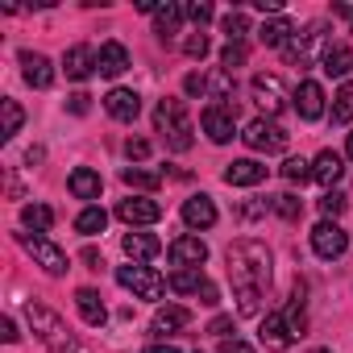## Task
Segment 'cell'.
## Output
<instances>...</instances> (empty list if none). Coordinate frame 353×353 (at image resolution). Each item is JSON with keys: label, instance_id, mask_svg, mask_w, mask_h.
I'll use <instances>...</instances> for the list:
<instances>
[{"label": "cell", "instance_id": "1", "mask_svg": "<svg viewBox=\"0 0 353 353\" xmlns=\"http://www.w3.org/2000/svg\"><path fill=\"white\" fill-rule=\"evenodd\" d=\"M229 279H233V291H237V312L258 316L262 295L270 287V250L254 237L233 241L229 245Z\"/></svg>", "mask_w": 353, "mask_h": 353}, {"label": "cell", "instance_id": "2", "mask_svg": "<svg viewBox=\"0 0 353 353\" xmlns=\"http://www.w3.org/2000/svg\"><path fill=\"white\" fill-rule=\"evenodd\" d=\"M26 320H30L34 336H38L46 349H54V353H67V349L75 345V336H71V328L63 324V316H59V312H50L46 303H26Z\"/></svg>", "mask_w": 353, "mask_h": 353}, {"label": "cell", "instance_id": "3", "mask_svg": "<svg viewBox=\"0 0 353 353\" xmlns=\"http://www.w3.org/2000/svg\"><path fill=\"white\" fill-rule=\"evenodd\" d=\"M324 34H328V26L324 21H312L303 34H295L287 46H283V54H287V63L291 67H312L316 63V54L324 59V50H328V42H324Z\"/></svg>", "mask_w": 353, "mask_h": 353}, {"label": "cell", "instance_id": "4", "mask_svg": "<svg viewBox=\"0 0 353 353\" xmlns=\"http://www.w3.org/2000/svg\"><path fill=\"white\" fill-rule=\"evenodd\" d=\"M241 137H245V145H250V150H258V154H279V150H287V141H291V133H287L279 121H270V117L250 121Z\"/></svg>", "mask_w": 353, "mask_h": 353}, {"label": "cell", "instance_id": "5", "mask_svg": "<svg viewBox=\"0 0 353 353\" xmlns=\"http://www.w3.org/2000/svg\"><path fill=\"white\" fill-rule=\"evenodd\" d=\"M117 283L125 287V291H133L137 299H162L166 295V279L158 274V270H150V266H121L117 270Z\"/></svg>", "mask_w": 353, "mask_h": 353}, {"label": "cell", "instance_id": "6", "mask_svg": "<svg viewBox=\"0 0 353 353\" xmlns=\"http://www.w3.org/2000/svg\"><path fill=\"white\" fill-rule=\"evenodd\" d=\"M21 245H26V254L46 270V274H67V254L50 241V237H42V233H21Z\"/></svg>", "mask_w": 353, "mask_h": 353}, {"label": "cell", "instance_id": "7", "mask_svg": "<svg viewBox=\"0 0 353 353\" xmlns=\"http://www.w3.org/2000/svg\"><path fill=\"white\" fill-rule=\"evenodd\" d=\"M250 96H254V104L266 112V117H279L283 108H287V83L279 79V75H254V83H250Z\"/></svg>", "mask_w": 353, "mask_h": 353}, {"label": "cell", "instance_id": "8", "mask_svg": "<svg viewBox=\"0 0 353 353\" xmlns=\"http://www.w3.org/2000/svg\"><path fill=\"white\" fill-rule=\"evenodd\" d=\"M200 125H204L208 141L225 145V141H233V133H237V108H233V104H208L204 117H200Z\"/></svg>", "mask_w": 353, "mask_h": 353}, {"label": "cell", "instance_id": "9", "mask_svg": "<svg viewBox=\"0 0 353 353\" xmlns=\"http://www.w3.org/2000/svg\"><path fill=\"white\" fill-rule=\"evenodd\" d=\"M312 250L332 262V258H341V254L349 250V233H345L336 221H320V225L312 229Z\"/></svg>", "mask_w": 353, "mask_h": 353}, {"label": "cell", "instance_id": "10", "mask_svg": "<svg viewBox=\"0 0 353 353\" xmlns=\"http://www.w3.org/2000/svg\"><path fill=\"white\" fill-rule=\"evenodd\" d=\"M258 341H262L266 349L283 353V349H291V345H295V332H291V324H287V316H283V312H266V316H262V324H258Z\"/></svg>", "mask_w": 353, "mask_h": 353}, {"label": "cell", "instance_id": "11", "mask_svg": "<svg viewBox=\"0 0 353 353\" xmlns=\"http://www.w3.org/2000/svg\"><path fill=\"white\" fill-rule=\"evenodd\" d=\"M166 254H170L174 270H200V266L208 262V245H204L200 237H174Z\"/></svg>", "mask_w": 353, "mask_h": 353}, {"label": "cell", "instance_id": "12", "mask_svg": "<svg viewBox=\"0 0 353 353\" xmlns=\"http://www.w3.org/2000/svg\"><path fill=\"white\" fill-rule=\"evenodd\" d=\"M117 216L125 225H158L162 221V204L150 200V196H129V200L117 204Z\"/></svg>", "mask_w": 353, "mask_h": 353}, {"label": "cell", "instance_id": "13", "mask_svg": "<svg viewBox=\"0 0 353 353\" xmlns=\"http://www.w3.org/2000/svg\"><path fill=\"white\" fill-rule=\"evenodd\" d=\"M225 183L229 188H258V183H266V162H258V158L229 162L225 166Z\"/></svg>", "mask_w": 353, "mask_h": 353}, {"label": "cell", "instance_id": "14", "mask_svg": "<svg viewBox=\"0 0 353 353\" xmlns=\"http://www.w3.org/2000/svg\"><path fill=\"white\" fill-rule=\"evenodd\" d=\"M154 125H158V133H166V141L174 137V133H183L192 121H188V108H183V100H162L158 104V112H154Z\"/></svg>", "mask_w": 353, "mask_h": 353}, {"label": "cell", "instance_id": "15", "mask_svg": "<svg viewBox=\"0 0 353 353\" xmlns=\"http://www.w3.org/2000/svg\"><path fill=\"white\" fill-rule=\"evenodd\" d=\"M291 100H295V112H299L303 121H320V117H324V88H320L316 79H303Z\"/></svg>", "mask_w": 353, "mask_h": 353}, {"label": "cell", "instance_id": "16", "mask_svg": "<svg viewBox=\"0 0 353 353\" xmlns=\"http://www.w3.org/2000/svg\"><path fill=\"white\" fill-rule=\"evenodd\" d=\"M21 75H26V83L38 88V92H46V88L54 83L50 59H46V54H34V50H21Z\"/></svg>", "mask_w": 353, "mask_h": 353}, {"label": "cell", "instance_id": "17", "mask_svg": "<svg viewBox=\"0 0 353 353\" xmlns=\"http://www.w3.org/2000/svg\"><path fill=\"white\" fill-rule=\"evenodd\" d=\"M341 174H345V158H341L336 150H320V154L312 158V179L324 183L328 192H332V183L341 179Z\"/></svg>", "mask_w": 353, "mask_h": 353}, {"label": "cell", "instance_id": "18", "mask_svg": "<svg viewBox=\"0 0 353 353\" xmlns=\"http://www.w3.org/2000/svg\"><path fill=\"white\" fill-rule=\"evenodd\" d=\"M63 71H67V79L83 83L88 75H96V50H92V46H71V50L63 54Z\"/></svg>", "mask_w": 353, "mask_h": 353}, {"label": "cell", "instance_id": "19", "mask_svg": "<svg viewBox=\"0 0 353 353\" xmlns=\"http://www.w3.org/2000/svg\"><path fill=\"white\" fill-rule=\"evenodd\" d=\"M104 108H108V117H117V121H137V112H141V96L129 92V88H112V92L104 96Z\"/></svg>", "mask_w": 353, "mask_h": 353}, {"label": "cell", "instance_id": "20", "mask_svg": "<svg viewBox=\"0 0 353 353\" xmlns=\"http://www.w3.org/2000/svg\"><path fill=\"white\" fill-rule=\"evenodd\" d=\"M183 225H188V229H212V225H216V204H212V196H192V200H183Z\"/></svg>", "mask_w": 353, "mask_h": 353}, {"label": "cell", "instance_id": "21", "mask_svg": "<svg viewBox=\"0 0 353 353\" xmlns=\"http://www.w3.org/2000/svg\"><path fill=\"white\" fill-rule=\"evenodd\" d=\"M96 71H100V75H108V79L125 75V71H129V50H125L121 42H104V46H100V54H96Z\"/></svg>", "mask_w": 353, "mask_h": 353}, {"label": "cell", "instance_id": "22", "mask_svg": "<svg viewBox=\"0 0 353 353\" xmlns=\"http://www.w3.org/2000/svg\"><path fill=\"white\" fill-rule=\"evenodd\" d=\"M67 188H71V196L75 200H100V174L92 170V166H75L71 170V179H67Z\"/></svg>", "mask_w": 353, "mask_h": 353}, {"label": "cell", "instance_id": "23", "mask_svg": "<svg viewBox=\"0 0 353 353\" xmlns=\"http://www.w3.org/2000/svg\"><path fill=\"white\" fill-rule=\"evenodd\" d=\"M291 38H295V21H291V17H270V21H262V30H258V42H262V46H274V50H283Z\"/></svg>", "mask_w": 353, "mask_h": 353}, {"label": "cell", "instance_id": "24", "mask_svg": "<svg viewBox=\"0 0 353 353\" xmlns=\"http://www.w3.org/2000/svg\"><path fill=\"white\" fill-rule=\"evenodd\" d=\"M75 303H79V316H83L92 328H100V324L108 320V307H104L100 291H92V287H79V291H75Z\"/></svg>", "mask_w": 353, "mask_h": 353}, {"label": "cell", "instance_id": "25", "mask_svg": "<svg viewBox=\"0 0 353 353\" xmlns=\"http://www.w3.org/2000/svg\"><path fill=\"white\" fill-rule=\"evenodd\" d=\"M320 71L324 75H332V79H345L349 71H353V46H328L324 50V59H320Z\"/></svg>", "mask_w": 353, "mask_h": 353}, {"label": "cell", "instance_id": "26", "mask_svg": "<svg viewBox=\"0 0 353 353\" xmlns=\"http://www.w3.org/2000/svg\"><path fill=\"white\" fill-rule=\"evenodd\" d=\"M125 254L133 258V262H150V258H158L162 254V241L158 237H150V233H125Z\"/></svg>", "mask_w": 353, "mask_h": 353}, {"label": "cell", "instance_id": "27", "mask_svg": "<svg viewBox=\"0 0 353 353\" xmlns=\"http://www.w3.org/2000/svg\"><path fill=\"white\" fill-rule=\"evenodd\" d=\"M188 324H192V312H188V307H158V316H154V328H150V332L166 336V332H179V328H188Z\"/></svg>", "mask_w": 353, "mask_h": 353}, {"label": "cell", "instance_id": "28", "mask_svg": "<svg viewBox=\"0 0 353 353\" xmlns=\"http://www.w3.org/2000/svg\"><path fill=\"white\" fill-rule=\"evenodd\" d=\"M179 21H183V5H162V9L154 13V34H158L162 42H170L174 34H179Z\"/></svg>", "mask_w": 353, "mask_h": 353}, {"label": "cell", "instance_id": "29", "mask_svg": "<svg viewBox=\"0 0 353 353\" xmlns=\"http://www.w3.org/2000/svg\"><path fill=\"white\" fill-rule=\"evenodd\" d=\"M121 179H125L129 188H137V192H158V188H162V174H158V170H145V166H125Z\"/></svg>", "mask_w": 353, "mask_h": 353}, {"label": "cell", "instance_id": "30", "mask_svg": "<svg viewBox=\"0 0 353 353\" xmlns=\"http://www.w3.org/2000/svg\"><path fill=\"white\" fill-rule=\"evenodd\" d=\"M204 83H208V96H212L216 104H229V100H233V75H229L225 67H216L212 75H204Z\"/></svg>", "mask_w": 353, "mask_h": 353}, {"label": "cell", "instance_id": "31", "mask_svg": "<svg viewBox=\"0 0 353 353\" xmlns=\"http://www.w3.org/2000/svg\"><path fill=\"white\" fill-rule=\"evenodd\" d=\"M21 225L34 229V233H46V229L54 225V208H46V204H26V208H21Z\"/></svg>", "mask_w": 353, "mask_h": 353}, {"label": "cell", "instance_id": "32", "mask_svg": "<svg viewBox=\"0 0 353 353\" xmlns=\"http://www.w3.org/2000/svg\"><path fill=\"white\" fill-rule=\"evenodd\" d=\"M104 225H108V212H104V208H96V204H92V208H83V212L75 216V229H79L83 237H96V233H104Z\"/></svg>", "mask_w": 353, "mask_h": 353}, {"label": "cell", "instance_id": "33", "mask_svg": "<svg viewBox=\"0 0 353 353\" xmlns=\"http://www.w3.org/2000/svg\"><path fill=\"white\" fill-rule=\"evenodd\" d=\"M353 121V83H341V92L332 96V125H349Z\"/></svg>", "mask_w": 353, "mask_h": 353}, {"label": "cell", "instance_id": "34", "mask_svg": "<svg viewBox=\"0 0 353 353\" xmlns=\"http://www.w3.org/2000/svg\"><path fill=\"white\" fill-rule=\"evenodd\" d=\"M0 112H5V129H0V137H5V141H13V137L21 133V121H26V112H21V104H17V100H0Z\"/></svg>", "mask_w": 353, "mask_h": 353}, {"label": "cell", "instance_id": "35", "mask_svg": "<svg viewBox=\"0 0 353 353\" xmlns=\"http://www.w3.org/2000/svg\"><path fill=\"white\" fill-rule=\"evenodd\" d=\"M204 283H208V279H204L200 270H174V274H170V291H179V295H200Z\"/></svg>", "mask_w": 353, "mask_h": 353}, {"label": "cell", "instance_id": "36", "mask_svg": "<svg viewBox=\"0 0 353 353\" xmlns=\"http://www.w3.org/2000/svg\"><path fill=\"white\" fill-rule=\"evenodd\" d=\"M274 212H279L283 221H299V216H303V200H299L295 192H283V196H274Z\"/></svg>", "mask_w": 353, "mask_h": 353}, {"label": "cell", "instance_id": "37", "mask_svg": "<svg viewBox=\"0 0 353 353\" xmlns=\"http://www.w3.org/2000/svg\"><path fill=\"white\" fill-rule=\"evenodd\" d=\"M283 179L287 183H307L312 179V162L307 158H287L283 162Z\"/></svg>", "mask_w": 353, "mask_h": 353}, {"label": "cell", "instance_id": "38", "mask_svg": "<svg viewBox=\"0 0 353 353\" xmlns=\"http://www.w3.org/2000/svg\"><path fill=\"white\" fill-rule=\"evenodd\" d=\"M245 59H250V50H245V42H229V46L221 50V67H225L229 75H233V71H237V67H241Z\"/></svg>", "mask_w": 353, "mask_h": 353}, {"label": "cell", "instance_id": "39", "mask_svg": "<svg viewBox=\"0 0 353 353\" xmlns=\"http://www.w3.org/2000/svg\"><path fill=\"white\" fill-rule=\"evenodd\" d=\"M221 30L229 34V42H241V38L250 34V17H245V13H229V17L221 21Z\"/></svg>", "mask_w": 353, "mask_h": 353}, {"label": "cell", "instance_id": "40", "mask_svg": "<svg viewBox=\"0 0 353 353\" xmlns=\"http://www.w3.org/2000/svg\"><path fill=\"white\" fill-rule=\"evenodd\" d=\"M208 50H212V46H208V34H204V30H196V34L183 38V54H188V59H204Z\"/></svg>", "mask_w": 353, "mask_h": 353}, {"label": "cell", "instance_id": "41", "mask_svg": "<svg viewBox=\"0 0 353 353\" xmlns=\"http://www.w3.org/2000/svg\"><path fill=\"white\" fill-rule=\"evenodd\" d=\"M183 17H188V21H196V26L204 30V26L212 21V5H208V0H196V5H183Z\"/></svg>", "mask_w": 353, "mask_h": 353}, {"label": "cell", "instance_id": "42", "mask_svg": "<svg viewBox=\"0 0 353 353\" xmlns=\"http://www.w3.org/2000/svg\"><path fill=\"white\" fill-rule=\"evenodd\" d=\"M320 212H324V221H336V216L345 212V196H341V192H324V200H320Z\"/></svg>", "mask_w": 353, "mask_h": 353}, {"label": "cell", "instance_id": "43", "mask_svg": "<svg viewBox=\"0 0 353 353\" xmlns=\"http://www.w3.org/2000/svg\"><path fill=\"white\" fill-rule=\"evenodd\" d=\"M266 208H274V200H245V204H237V216L258 221V216H266Z\"/></svg>", "mask_w": 353, "mask_h": 353}, {"label": "cell", "instance_id": "44", "mask_svg": "<svg viewBox=\"0 0 353 353\" xmlns=\"http://www.w3.org/2000/svg\"><path fill=\"white\" fill-rule=\"evenodd\" d=\"M125 154H129V162H133V158L141 162V158H150V141H145V137H129V141H125Z\"/></svg>", "mask_w": 353, "mask_h": 353}, {"label": "cell", "instance_id": "45", "mask_svg": "<svg viewBox=\"0 0 353 353\" xmlns=\"http://www.w3.org/2000/svg\"><path fill=\"white\" fill-rule=\"evenodd\" d=\"M208 332L221 336V341H229V332H233V316H216V320L208 324Z\"/></svg>", "mask_w": 353, "mask_h": 353}, {"label": "cell", "instance_id": "46", "mask_svg": "<svg viewBox=\"0 0 353 353\" xmlns=\"http://www.w3.org/2000/svg\"><path fill=\"white\" fill-rule=\"evenodd\" d=\"M183 92H188V96H208L204 75H188V79H183Z\"/></svg>", "mask_w": 353, "mask_h": 353}, {"label": "cell", "instance_id": "47", "mask_svg": "<svg viewBox=\"0 0 353 353\" xmlns=\"http://www.w3.org/2000/svg\"><path fill=\"white\" fill-rule=\"evenodd\" d=\"M67 108H71V112H75V117H83V112H88V108H92V96H88V92H75V96H71V100H67Z\"/></svg>", "mask_w": 353, "mask_h": 353}, {"label": "cell", "instance_id": "48", "mask_svg": "<svg viewBox=\"0 0 353 353\" xmlns=\"http://www.w3.org/2000/svg\"><path fill=\"white\" fill-rule=\"evenodd\" d=\"M170 150H179V154H183V150H192V125H188L183 133H174V137H170Z\"/></svg>", "mask_w": 353, "mask_h": 353}, {"label": "cell", "instance_id": "49", "mask_svg": "<svg viewBox=\"0 0 353 353\" xmlns=\"http://www.w3.org/2000/svg\"><path fill=\"white\" fill-rule=\"evenodd\" d=\"M0 336H5L9 345H13V341L21 336V332H17V324H13V316H5V320H0Z\"/></svg>", "mask_w": 353, "mask_h": 353}, {"label": "cell", "instance_id": "50", "mask_svg": "<svg viewBox=\"0 0 353 353\" xmlns=\"http://www.w3.org/2000/svg\"><path fill=\"white\" fill-rule=\"evenodd\" d=\"M216 299H221V291H216V283H204V287H200V303H208V307H212Z\"/></svg>", "mask_w": 353, "mask_h": 353}, {"label": "cell", "instance_id": "51", "mask_svg": "<svg viewBox=\"0 0 353 353\" xmlns=\"http://www.w3.org/2000/svg\"><path fill=\"white\" fill-rule=\"evenodd\" d=\"M221 353H254L245 341H221Z\"/></svg>", "mask_w": 353, "mask_h": 353}, {"label": "cell", "instance_id": "52", "mask_svg": "<svg viewBox=\"0 0 353 353\" xmlns=\"http://www.w3.org/2000/svg\"><path fill=\"white\" fill-rule=\"evenodd\" d=\"M83 262H88V266H92V270H100V266H104V258H100V254H96V250H83Z\"/></svg>", "mask_w": 353, "mask_h": 353}, {"label": "cell", "instance_id": "53", "mask_svg": "<svg viewBox=\"0 0 353 353\" xmlns=\"http://www.w3.org/2000/svg\"><path fill=\"white\" fill-rule=\"evenodd\" d=\"M332 13H336V17H345V21L353 26V5H332Z\"/></svg>", "mask_w": 353, "mask_h": 353}, {"label": "cell", "instance_id": "54", "mask_svg": "<svg viewBox=\"0 0 353 353\" xmlns=\"http://www.w3.org/2000/svg\"><path fill=\"white\" fill-rule=\"evenodd\" d=\"M145 353H183V349H174V345H150Z\"/></svg>", "mask_w": 353, "mask_h": 353}, {"label": "cell", "instance_id": "55", "mask_svg": "<svg viewBox=\"0 0 353 353\" xmlns=\"http://www.w3.org/2000/svg\"><path fill=\"white\" fill-rule=\"evenodd\" d=\"M345 154H349V158H353V133H349V141H345Z\"/></svg>", "mask_w": 353, "mask_h": 353}, {"label": "cell", "instance_id": "56", "mask_svg": "<svg viewBox=\"0 0 353 353\" xmlns=\"http://www.w3.org/2000/svg\"><path fill=\"white\" fill-rule=\"evenodd\" d=\"M312 353H332V349H312Z\"/></svg>", "mask_w": 353, "mask_h": 353}, {"label": "cell", "instance_id": "57", "mask_svg": "<svg viewBox=\"0 0 353 353\" xmlns=\"http://www.w3.org/2000/svg\"><path fill=\"white\" fill-rule=\"evenodd\" d=\"M196 353H200V349H196Z\"/></svg>", "mask_w": 353, "mask_h": 353}]
</instances>
